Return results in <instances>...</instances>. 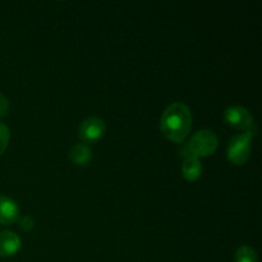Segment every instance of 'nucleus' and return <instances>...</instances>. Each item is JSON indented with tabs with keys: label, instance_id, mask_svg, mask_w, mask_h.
<instances>
[{
	"label": "nucleus",
	"instance_id": "3",
	"mask_svg": "<svg viewBox=\"0 0 262 262\" xmlns=\"http://www.w3.org/2000/svg\"><path fill=\"white\" fill-rule=\"evenodd\" d=\"M252 138L253 135L251 133H239L230 138L227 148V158L233 165L239 166L247 163L251 156Z\"/></svg>",
	"mask_w": 262,
	"mask_h": 262
},
{
	"label": "nucleus",
	"instance_id": "4",
	"mask_svg": "<svg viewBox=\"0 0 262 262\" xmlns=\"http://www.w3.org/2000/svg\"><path fill=\"white\" fill-rule=\"evenodd\" d=\"M224 119L228 125L235 128V129L243 130V133H251L255 136L257 132L252 114L243 106L228 107L224 112Z\"/></svg>",
	"mask_w": 262,
	"mask_h": 262
},
{
	"label": "nucleus",
	"instance_id": "2",
	"mask_svg": "<svg viewBox=\"0 0 262 262\" xmlns=\"http://www.w3.org/2000/svg\"><path fill=\"white\" fill-rule=\"evenodd\" d=\"M219 146V140L212 130L201 129L194 133L187 145L189 156L196 159L209 158L214 155Z\"/></svg>",
	"mask_w": 262,
	"mask_h": 262
},
{
	"label": "nucleus",
	"instance_id": "7",
	"mask_svg": "<svg viewBox=\"0 0 262 262\" xmlns=\"http://www.w3.org/2000/svg\"><path fill=\"white\" fill-rule=\"evenodd\" d=\"M19 219V207L10 197L0 196V224H14Z\"/></svg>",
	"mask_w": 262,
	"mask_h": 262
},
{
	"label": "nucleus",
	"instance_id": "8",
	"mask_svg": "<svg viewBox=\"0 0 262 262\" xmlns=\"http://www.w3.org/2000/svg\"><path fill=\"white\" fill-rule=\"evenodd\" d=\"M69 159L72 163L77 166H86L92 160V151L89 145L84 143H77L69 151Z\"/></svg>",
	"mask_w": 262,
	"mask_h": 262
},
{
	"label": "nucleus",
	"instance_id": "10",
	"mask_svg": "<svg viewBox=\"0 0 262 262\" xmlns=\"http://www.w3.org/2000/svg\"><path fill=\"white\" fill-rule=\"evenodd\" d=\"M257 253L250 246H242L234 255L235 262H257Z\"/></svg>",
	"mask_w": 262,
	"mask_h": 262
},
{
	"label": "nucleus",
	"instance_id": "1",
	"mask_svg": "<svg viewBox=\"0 0 262 262\" xmlns=\"http://www.w3.org/2000/svg\"><path fill=\"white\" fill-rule=\"evenodd\" d=\"M192 128V113L183 102H173L163 112L160 130L166 140L183 143Z\"/></svg>",
	"mask_w": 262,
	"mask_h": 262
},
{
	"label": "nucleus",
	"instance_id": "9",
	"mask_svg": "<svg viewBox=\"0 0 262 262\" xmlns=\"http://www.w3.org/2000/svg\"><path fill=\"white\" fill-rule=\"evenodd\" d=\"M202 174V164L199 159L187 156L182 164V176L188 182H196Z\"/></svg>",
	"mask_w": 262,
	"mask_h": 262
},
{
	"label": "nucleus",
	"instance_id": "5",
	"mask_svg": "<svg viewBox=\"0 0 262 262\" xmlns=\"http://www.w3.org/2000/svg\"><path fill=\"white\" fill-rule=\"evenodd\" d=\"M106 125L105 122L99 117H90L81 123L78 128V136L82 142L95 143L104 136Z\"/></svg>",
	"mask_w": 262,
	"mask_h": 262
},
{
	"label": "nucleus",
	"instance_id": "6",
	"mask_svg": "<svg viewBox=\"0 0 262 262\" xmlns=\"http://www.w3.org/2000/svg\"><path fill=\"white\" fill-rule=\"evenodd\" d=\"M20 247H22V241L15 233L9 230L0 232V257H12L19 252Z\"/></svg>",
	"mask_w": 262,
	"mask_h": 262
},
{
	"label": "nucleus",
	"instance_id": "13",
	"mask_svg": "<svg viewBox=\"0 0 262 262\" xmlns=\"http://www.w3.org/2000/svg\"><path fill=\"white\" fill-rule=\"evenodd\" d=\"M9 112V101L3 94H0V118H4Z\"/></svg>",
	"mask_w": 262,
	"mask_h": 262
},
{
	"label": "nucleus",
	"instance_id": "11",
	"mask_svg": "<svg viewBox=\"0 0 262 262\" xmlns=\"http://www.w3.org/2000/svg\"><path fill=\"white\" fill-rule=\"evenodd\" d=\"M9 128H8L4 123H0V155H3L4 151L7 150L8 143H9Z\"/></svg>",
	"mask_w": 262,
	"mask_h": 262
},
{
	"label": "nucleus",
	"instance_id": "12",
	"mask_svg": "<svg viewBox=\"0 0 262 262\" xmlns=\"http://www.w3.org/2000/svg\"><path fill=\"white\" fill-rule=\"evenodd\" d=\"M18 220H19V228L23 232H31V230L35 228V220H33V217L30 216V215L22 216Z\"/></svg>",
	"mask_w": 262,
	"mask_h": 262
}]
</instances>
